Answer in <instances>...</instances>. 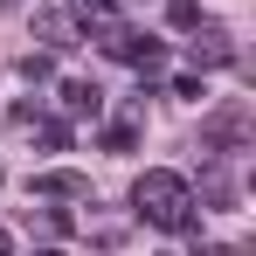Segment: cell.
I'll return each instance as SVG.
<instances>
[{
    "mask_svg": "<svg viewBox=\"0 0 256 256\" xmlns=\"http://www.w3.org/2000/svg\"><path fill=\"white\" fill-rule=\"evenodd\" d=\"M132 208H138V222H152L166 236H187L194 228V187H187V173H173V166H146L138 187H132Z\"/></svg>",
    "mask_w": 256,
    "mask_h": 256,
    "instance_id": "cell-1",
    "label": "cell"
},
{
    "mask_svg": "<svg viewBox=\"0 0 256 256\" xmlns=\"http://www.w3.org/2000/svg\"><path fill=\"white\" fill-rule=\"evenodd\" d=\"M242 138H250V104H242V97H228L222 111L201 118V146H208V152H236Z\"/></svg>",
    "mask_w": 256,
    "mask_h": 256,
    "instance_id": "cell-2",
    "label": "cell"
},
{
    "mask_svg": "<svg viewBox=\"0 0 256 256\" xmlns=\"http://www.w3.org/2000/svg\"><path fill=\"white\" fill-rule=\"evenodd\" d=\"M104 56H111V62H132V70L152 76V70L166 62V42H152V35H138V28H111V35H104Z\"/></svg>",
    "mask_w": 256,
    "mask_h": 256,
    "instance_id": "cell-3",
    "label": "cell"
},
{
    "mask_svg": "<svg viewBox=\"0 0 256 256\" xmlns=\"http://www.w3.org/2000/svg\"><path fill=\"white\" fill-rule=\"evenodd\" d=\"M28 194H35V201H90V173H76V166H48V173H35V180H28Z\"/></svg>",
    "mask_w": 256,
    "mask_h": 256,
    "instance_id": "cell-4",
    "label": "cell"
},
{
    "mask_svg": "<svg viewBox=\"0 0 256 256\" xmlns=\"http://www.w3.org/2000/svg\"><path fill=\"white\" fill-rule=\"evenodd\" d=\"M62 111H70V118H97V111H104V90L84 84V76H70V84H62Z\"/></svg>",
    "mask_w": 256,
    "mask_h": 256,
    "instance_id": "cell-5",
    "label": "cell"
},
{
    "mask_svg": "<svg viewBox=\"0 0 256 256\" xmlns=\"http://www.w3.org/2000/svg\"><path fill=\"white\" fill-rule=\"evenodd\" d=\"M76 21L97 28V35H111V28H118V0H76Z\"/></svg>",
    "mask_w": 256,
    "mask_h": 256,
    "instance_id": "cell-6",
    "label": "cell"
},
{
    "mask_svg": "<svg viewBox=\"0 0 256 256\" xmlns=\"http://www.w3.org/2000/svg\"><path fill=\"white\" fill-rule=\"evenodd\" d=\"M28 125L42 138V152H70V125H62V118H28Z\"/></svg>",
    "mask_w": 256,
    "mask_h": 256,
    "instance_id": "cell-7",
    "label": "cell"
},
{
    "mask_svg": "<svg viewBox=\"0 0 256 256\" xmlns=\"http://www.w3.org/2000/svg\"><path fill=\"white\" fill-rule=\"evenodd\" d=\"M104 152H132L138 146V118H118V125H104V138H97Z\"/></svg>",
    "mask_w": 256,
    "mask_h": 256,
    "instance_id": "cell-8",
    "label": "cell"
},
{
    "mask_svg": "<svg viewBox=\"0 0 256 256\" xmlns=\"http://www.w3.org/2000/svg\"><path fill=\"white\" fill-rule=\"evenodd\" d=\"M166 21L180 35H194V28H201V0H166Z\"/></svg>",
    "mask_w": 256,
    "mask_h": 256,
    "instance_id": "cell-9",
    "label": "cell"
},
{
    "mask_svg": "<svg viewBox=\"0 0 256 256\" xmlns=\"http://www.w3.org/2000/svg\"><path fill=\"white\" fill-rule=\"evenodd\" d=\"M194 62H208V70H222V62H236V48L222 42V35H208V42H194Z\"/></svg>",
    "mask_w": 256,
    "mask_h": 256,
    "instance_id": "cell-10",
    "label": "cell"
},
{
    "mask_svg": "<svg viewBox=\"0 0 256 256\" xmlns=\"http://www.w3.org/2000/svg\"><path fill=\"white\" fill-rule=\"evenodd\" d=\"M21 76H28V84H48L56 62H48V56H21Z\"/></svg>",
    "mask_w": 256,
    "mask_h": 256,
    "instance_id": "cell-11",
    "label": "cell"
},
{
    "mask_svg": "<svg viewBox=\"0 0 256 256\" xmlns=\"http://www.w3.org/2000/svg\"><path fill=\"white\" fill-rule=\"evenodd\" d=\"M173 97H194V104H201V97H208V84H201V76H173Z\"/></svg>",
    "mask_w": 256,
    "mask_h": 256,
    "instance_id": "cell-12",
    "label": "cell"
},
{
    "mask_svg": "<svg viewBox=\"0 0 256 256\" xmlns=\"http://www.w3.org/2000/svg\"><path fill=\"white\" fill-rule=\"evenodd\" d=\"M7 250H14V242H7V228H0V256H7Z\"/></svg>",
    "mask_w": 256,
    "mask_h": 256,
    "instance_id": "cell-13",
    "label": "cell"
},
{
    "mask_svg": "<svg viewBox=\"0 0 256 256\" xmlns=\"http://www.w3.org/2000/svg\"><path fill=\"white\" fill-rule=\"evenodd\" d=\"M0 7H14V0H0Z\"/></svg>",
    "mask_w": 256,
    "mask_h": 256,
    "instance_id": "cell-14",
    "label": "cell"
},
{
    "mask_svg": "<svg viewBox=\"0 0 256 256\" xmlns=\"http://www.w3.org/2000/svg\"><path fill=\"white\" fill-rule=\"evenodd\" d=\"M0 180H7V173H0Z\"/></svg>",
    "mask_w": 256,
    "mask_h": 256,
    "instance_id": "cell-15",
    "label": "cell"
}]
</instances>
